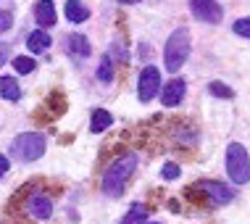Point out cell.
I'll return each mask as SVG.
<instances>
[{
	"label": "cell",
	"instance_id": "e0dca14e",
	"mask_svg": "<svg viewBox=\"0 0 250 224\" xmlns=\"http://www.w3.org/2000/svg\"><path fill=\"white\" fill-rule=\"evenodd\" d=\"M98 79H100V82H111V79H113V61H111V56H103V58H100Z\"/></svg>",
	"mask_w": 250,
	"mask_h": 224
},
{
	"label": "cell",
	"instance_id": "8fae6325",
	"mask_svg": "<svg viewBox=\"0 0 250 224\" xmlns=\"http://www.w3.org/2000/svg\"><path fill=\"white\" fill-rule=\"evenodd\" d=\"M66 19H69L71 24H82L90 19V11H87L79 0H69V3H66Z\"/></svg>",
	"mask_w": 250,
	"mask_h": 224
},
{
	"label": "cell",
	"instance_id": "5bb4252c",
	"mask_svg": "<svg viewBox=\"0 0 250 224\" xmlns=\"http://www.w3.org/2000/svg\"><path fill=\"white\" fill-rule=\"evenodd\" d=\"M119 224H147V206L145 203H134Z\"/></svg>",
	"mask_w": 250,
	"mask_h": 224
},
{
	"label": "cell",
	"instance_id": "d6986e66",
	"mask_svg": "<svg viewBox=\"0 0 250 224\" xmlns=\"http://www.w3.org/2000/svg\"><path fill=\"white\" fill-rule=\"evenodd\" d=\"M208 92L216 95V98H234L232 87H227L224 82H211V85H208Z\"/></svg>",
	"mask_w": 250,
	"mask_h": 224
},
{
	"label": "cell",
	"instance_id": "5b68a950",
	"mask_svg": "<svg viewBox=\"0 0 250 224\" xmlns=\"http://www.w3.org/2000/svg\"><path fill=\"white\" fill-rule=\"evenodd\" d=\"M42 153H45V134H40V132H24L11 142V156L24 161V164L37 161Z\"/></svg>",
	"mask_w": 250,
	"mask_h": 224
},
{
	"label": "cell",
	"instance_id": "ffe728a7",
	"mask_svg": "<svg viewBox=\"0 0 250 224\" xmlns=\"http://www.w3.org/2000/svg\"><path fill=\"white\" fill-rule=\"evenodd\" d=\"M232 29H234V35H240V37L250 40V16H245V19H237V22L232 24Z\"/></svg>",
	"mask_w": 250,
	"mask_h": 224
},
{
	"label": "cell",
	"instance_id": "44dd1931",
	"mask_svg": "<svg viewBox=\"0 0 250 224\" xmlns=\"http://www.w3.org/2000/svg\"><path fill=\"white\" fill-rule=\"evenodd\" d=\"M164 179H177L179 177V166L177 164H164Z\"/></svg>",
	"mask_w": 250,
	"mask_h": 224
},
{
	"label": "cell",
	"instance_id": "d4e9b609",
	"mask_svg": "<svg viewBox=\"0 0 250 224\" xmlns=\"http://www.w3.org/2000/svg\"><path fill=\"white\" fill-rule=\"evenodd\" d=\"M119 3H124V5H132V3H140V0H119Z\"/></svg>",
	"mask_w": 250,
	"mask_h": 224
},
{
	"label": "cell",
	"instance_id": "4fadbf2b",
	"mask_svg": "<svg viewBox=\"0 0 250 224\" xmlns=\"http://www.w3.org/2000/svg\"><path fill=\"white\" fill-rule=\"evenodd\" d=\"M111 124H113L111 113H108L105 108H95V113H92V119H90V130L92 132H105Z\"/></svg>",
	"mask_w": 250,
	"mask_h": 224
},
{
	"label": "cell",
	"instance_id": "ba28073f",
	"mask_svg": "<svg viewBox=\"0 0 250 224\" xmlns=\"http://www.w3.org/2000/svg\"><path fill=\"white\" fill-rule=\"evenodd\" d=\"M24 211L29 214V216H35V219H50V216H53V201H50V195L42 193V190H32V195L24 203Z\"/></svg>",
	"mask_w": 250,
	"mask_h": 224
},
{
	"label": "cell",
	"instance_id": "ac0fdd59",
	"mask_svg": "<svg viewBox=\"0 0 250 224\" xmlns=\"http://www.w3.org/2000/svg\"><path fill=\"white\" fill-rule=\"evenodd\" d=\"M35 58H29V56H19V58H13V69H16L19 74H32L35 71Z\"/></svg>",
	"mask_w": 250,
	"mask_h": 224
},
{
	"label": "cell",
	"instance_id": "603a6c76",
	"mask_svg": "<svg viewBox=\"0 0 250 224\" xmlns=\"http://www.w3.org/2000/svg\"><path fill=\"white\" fill-rule=\"evenodd\" d=\"M5 61H8V45H5V43H0V66H3Z\"/></svg>",
	"mask_w": 250,
	"mask_h": 224
},
{
	"label": "cell",
	"instance_id": "277c9868",
	"mask_svg": "<svg viewBox=\"0 0 250 224\" xmlns=\"http://www.w3.org/2000/svg\"><path fill=\"white\" fill-rule=\"evenodd\" d=\"M227 174L234 185H248L250 182V156L242 142H229L227 145Z\"/></svg>",
	"mask_w": 250,
	"mask_h": 224
},
{
	"label": "cell",
	"instance_id": "30bf717a",
	"mask_svg": "<svg viewBox=\"0 0 250 224\" xmlns=\"http://www.w3.org/2000/svg\"><path fill=\"white\" fill-rule=\"evenodd\" d=\"M35 16H37V24L42 26V29H48V26L56 24V5H53V0H40Z\"/></svg>",
	"mask_w": 250,
	"mask_h": 224
},
{
	"label": "cell",
	"instance_id": "9a60e30c",
	"mask_svg": "<svg viewBox=\"0 0 250 224\" xmlns=\"http://www.w3.org/2000/svg\"><path fill=\"white\" fill-rule=\"evenodd\" d=\"M50 45V37L48 32H32L29 37H26V47H29L32 53H45Z\"/></svg>",
	"mask_w": 250,
	"mask_h": 224
},
{
	"label": "cell",
	"instance_id": "52a82bcc",
	"mask_svg": "<svg viewBox=\"0 0 250 224\" xmlns=\"http://www.w3.org/2000/svg\"><path fill=\"white\" fill-rule=\"evenodd\" d=\"M190 11L203 24H219L224 19V8L216 0H190Z\"/></svg>",
	"mask_w": 250,
	"mask_h": 224
},
{
	"label": "cell",
	"instance_id": "3957f363",
	"mask_svg": "<svg viewBox=\"0 0 250 224\" xmlns=\"http://www.w3.org/2000/svg\"><path fill=\"white\" fill-rule=\"evenodd\" d=\"M187 195L190 198H198L206 203V206H227V203H232L234 198V190L224 185V182H216V179H203L198 185L187 187Z\"/></svg>",
	"mask_w": 250,
	"mask_h": 224
},
{
	"label": "cell",
	"instance_id": "2e32d148",
	"mask_svg": "<svg viewBox=\"0 0 250 224\" xmlns=\"http://www.w3.org/2000/svg\"><path fill=\"white\" fill-rule=\"evenodd\" d=\"M66 45H69V50L77 53V56H90V53H92L87 37H82V35H69V37H66Z\"/></svg>",
	"mask_w": 250,
	"mask_h": 224
},
{
	"label": "cell",
	"instance_id": "cb8c5ba5",
	"mask_svg": "<svg viewBox=\"0 0 250 224\" xmlns=\"http://www.w3.org/2000/svg\"><path fill=\"white\" fill-rule=\"evenodd\" d=\"M5 172H8V158H5V156H0V177H3Z\"/></svg>",
	"mask_w": 250,
	"mask_h": 224
},
{
	"label": "cell",
	"instance_id": "484cf974",
	"mask_svg": "<svg viewBox=\"0 0 250 224\" xmlns=\"http://www.w3.org/2000/svg\"><path fill=\"white\" fill-rule=\"evenodd\" d=\"M147 224H161V222H147Z\"/></svg>",
	"mask_w": 250,
	"mask_h": 224
},
{
	"label": "cell",
	"instance_id": "7a4b0ae2",
	"mask_svg": "<svg viewBox=\"0 0 250 224\" xmlns=\"http://www.w3.org/2000/svg\"><path fill=\"white\" fill-rule=\"evenodd\" d=\"M190 29L187 26H179L174 29L166 40V47H164V66L168 71H179L185 66V61L190 58Z\"/></svg>",
	"mask_w": 250,
	"mask_h": 224
},
{
	"label": "cell",
	"instance_id": "6da1fadb",
	"mask_svg": "<svg viewBox=\"0 0 250 224\" xmlns=\"http://www.w3.org/2000/svg\"><path fill=\"white\" fill-rule=\"evenodd\" d=\"M134 169H137V153L119 156V158L105 169V174H103V193L108 195V198H119V195L124 193V187H126V182H129Z\"/></svg>",
	"mask_w": 250,
	"mask_h": 224
},
{
	"label": "cell",
	"instance_id": "7c38bea8",
	"mask_svg": "<svg viewBox=\"0 0 250 224\" xmlns=\"http://www.w3.org/2000/svg\"><path fill=\"white\" fill-rule=\"evenodd\" d=\"M0 98L5 100H19L21 98V87L13 77H0Z\"/></svg>",
	"mask_w": 250,
	"mask_h": 224
},
{
	"label": "cell",
	"instance_id": "7402d4cb",
	"mask_svg": "<svg viewBox=\"0 0 250 224\" xmlns=\"http://www.w3.org/2000/svg\"><path fill=\"white\" fill-rule=\"evenodd\" d=\"M11 24H13L11 13H8V11H0V32H8Z\"/></svg>",
	"mask_w": 250,
	"mask_h": 224
},
{
	"label": "cell",
	"instance_id": "8992f818",
	"mask_svg": "<svg viewBox=\"0 0 250 224\" xmlns=\"http://www.w3.org/2000/svg\"><path fill=\"white\" fill-rule=\"evenodd\" d=\"M161 90V71L155 69V66H145L143 71H140V85H137V95L143 103H150V100L158 95Z\"/></svg>",
	"mask_w": 250,
	"mask_h": 224
},
{
	"label": "cell",
	"instance_id": "9c48e42d",
	"mask_svg": "<svg viewBox=\"0 0 250 224\" xmlns=\"http://www.w3.org/2000/svg\"><path fill=\"white\" fill-rule=\"evenodd\" d=\"M185 92H187V85L185 79H171L166 87H161V103L166 108H174L185 100Z\"/></svg>",
	"mask_w": 250,
	"mask_h": 224
}]
</instances>
